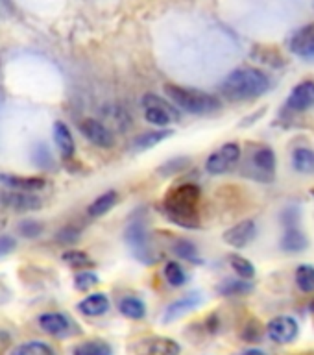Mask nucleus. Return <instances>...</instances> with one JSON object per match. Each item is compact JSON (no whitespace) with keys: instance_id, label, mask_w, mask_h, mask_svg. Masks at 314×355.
Instances as JSON below:
<instances>
[{"instance_id":"16","label":"nucleus","mask_w":314,"mask_h":355,"mask_svg":"<svg viewBox=\"0 0 314 355\" xmlns=\"http://www.w3.org/2000/svg\"><path fill=\"white\" fill-rule=\"evenodd\" d=\"M52 135H54V143L60 150V154L63 159H72V155L76 152V144H74V137H72L71 128L67 126L63 121H55L52 126Z\"/></svg>"},{"instance_id":"14","label":"nucleus","mask_w":314,"mask_h":355,"mask_svg":"<svg viewBox=\"0 0 314 355\" xmlns=\"http://www.w3.org/2000/svg\"><path fill=\"white\" fill-rule=\"evenodd\" d=\"M314 105V82L304 80L287 96V107L293 111H307Z\"/></svg>"},{"instance_id":"31","label":"nucleus","mask_w":314,"mask_h":355,"mask_svg":"<svg viewBox=\"0 0 314 355\" xmlns=\"http://www.w3.org/2000/svg\"><path fill=\"white\" fill-rule=\"evenodd\" d=\"M296 285L302 293L311 294L314 293V266L313 265H299L294 274Z\"/></svg>"},{"instance_id":"33","label":"nucleus","mask_w":314,"mask_h":355,"mask_svg":"<svg viewBox=\"0 0 314 355\" xmlns=\"http://www.w3.org/2000/svg\"><path fill=\"white\" fill-rule=\"evenodd\" d=\"M15 355H55L54 349L50 348L46 343H39V340H30V343L21 344L15 349Z\"/></svg>"},{"instance_id":"2","label":"nucleus","mask_w":314,"mask_h":355,"mask_svg":"<svg viewBox=\"0 0 314 355\" xmlns=\"http://www.w3.org/2000/svg\"><path fill=\"white\" fill-rule=\"evenodd\" d=\"M272 80L268 74L255 67H238L224 78L220 83V93L232 102H243L263 96L270 91Z\"/></svg>"},{"instance_id":"24","label":"nucleus","mask_w":314,"mask_h":355,"mask_svg":"<svg viewBox=\"0 0 314 355\" xmlns=\"http://www.w3.org/2000/svg\"><path fill=\"white\" fill-rule=\"evenodd\" d=\"M293 166L299 174H314V150L307 146L294 148Z\"/></svg>"},{"instance_id":"25","label":"nucleus","mask_w":314,"mask_h":355,"mask_svg":"<svg viewBox=\"0 0 314 355\" xmlns=\"http://www.w3.org/2000/svg\"><path fill=\"white\" fill-rule=\"evenodd\" d=\"M119 311L122 315L130 318V320H143L146 316V305L141 298H135V296H126L119 302Z\"/></svg>"},{"instance_id":"10","label":"nucleus","mask_w":314,"mask_h":355,"mask_svg":"<svg viewBox=\"0 0 314 355\" xmlns=\"http://www.w3.org/2000/svg\"><path fill=\"white\" fill-rule=\"evenodd\" d=\"M288 49L302 60L314 61V22L298 28L288 39Z\"/></svg>"},{"instance_id":"21","label":"nucleus","mask_w":314,"mask_h":355,"mask_svg":"<svg viewBox=\"0 0 314 355\" xmlns=\"http://www.w3.org/2000/svg\"><path fill=\"white\" fill-rule=\"evenodd\" d=\"M252 58L272 67V69H279V67L287 65V60L279 50L274 49V46H265V44H255V49L252 50Z\"/></svg>"},{"instance_id":"35","label":"nucleus","mask_w":314,"mask_h":355,"mask_svg":"<svg viewBox=\"0 0 314 355\" xmlns=\"http://www.w3.org/2000/svg\"><path fill=\"white\" fill-rule=\"evenodd\" d=\"M17 232H19V235L24 239H37L43 235L44 226L39 220H30V218H26V220L19 222Z\"/></svg>"},{"instance_id":"1","label":"nucleus","mask_w":314,"mask_h":355,"mask_svg":"<svg viewBox=\"0 0 314 355\" xmlns=\"http://www.w3.org/2000/svg\"><path fill=\"white\" fill-rule=\"evenodd\" d=\"M200 198L202 191L196 183H182L171 189L163 200V213L166 218L185 230L200 227Z\"/></svg>"},{"instance_id":"26","label":"nucleus","mask_w":314,"mask_h":355,"mask_svg":"<svg viewBox=\"0 0 314 355\" xmlns=\"http://www.w3.org/2000/svg\"><path fill=\"white\" fill-rule=\"evenodd\" d=\"M254 291V283L250 279H226L216 287L220 296H244Z\"/></svg>"},{"instance_id":"30","label":"nucleus","mask_w":314,"mask_h":355,"mask_svg":"<svg viewBox=\"0 0 314 355\" xmlns=\"http://www.w3.org/2000/svg\"><path fill=\"white\" fill-rule=\"evenodd\" d=\"M191 165V157L187 155H180V157H172V159L165 161L163 165L157 166V174L161 178H171V176H177L180 172H183L187 166Z\"/></svg>"},{"instance_id":"40","label":"nucleus","mask_w":314,"mask_h":355,"mask_svg":"<svg viewBox=\"0 0 314 355\" xmlns=\"http://www.w3.org/2000/svg\"><path fill=\"white\" fill-rule=\"evenodd\" d=\"M261 337H263V331H261V326L257 324V320H252L244 326L243 338L246 343H259Z\"/></svg>"},{"instance_id":"6","label":"nucleus","mask_w":314,"mask_h":355,"mask_svg":"<svg viewBox=\"0 0 314 355\" xmlns=\"http://www.w3.org/2000/svg\"><path fill=\"white\" fill-rule=\"evenodd\" d=\"M241 144L238 143H226L222 144L220 148L215 150L213 154L207 157L205 161V171L213 174V176H220V174H226L237 165L238 159H241Z\"/></svg>"},{"instance_id":"42","label":"nucleus","mask_w":314,"mask_h":355,"mask_svg":"<svg viewBox=\"0 0 314 355\" xmlns=\"http://www.w3.org/2000/svg\"><path fill=\"white\" fill-rule=\"evenodd\" d=\"M17 248V239L11 235H0V257L10 255Z\"/></svg>"},{"instance_id":"20","label":"nucleus","mask_w":314,"mask_h":355,"mask_svg":"<svg viewBox=\"0 0 314 355\" xmlns=\"http://www.w3.org/2000/svg\"><path fill=\"white\" fill-rule=\"evenodd\" d=\"M171 135H174V130H171V128H159V130L143 132L141 135H137V137L133 139V148L139 150V152L154 148V146L163 143V141L171 137Z\"/></svg>"},{"instance_id":"17","label":"nucleus","mask_w":314,"mask_h":355,"mask_svg":"<svg viewBox=\"0 0 314 355\" xmlns=\"http://www.w3.org/2000/svg\"><path fill=\"white\" fill-rule=\"evenodd\" d=\"M0 182L6 183L10 189L24 191V193H37L44 189L46 182L39 176H15V174H0Z\"/></svg>"},{"instance_id":"37","label":"nucleus","mask_w":314,"mask_h":355,"mask_svg":"<svg viewBox=\"0 0 314 355\" xmlns=\"http://www.w3.org/2000/svg\"><path fill=\"white\" fill-rule=\"evenodd\" d=\"M32 159H33V163L39 166V168H50V166H52V163H54L49 146H46L44 143L35 144V148L32 150Z\"/></svg>"},{"instance_id":"5","label":"nucleus","mask_w":314,"mask_h":355,"mask_svg":"<svg viewBox=\"0 0 314 355\" xmlns=\"http://www.w3.org/2000/svg\"><path fill=\"white\" fill-rule=\"evenodd\" d=\"M144 121L157 128H166L172 121H177V110L174 104H168L166 100L154 93L143 96Z\"/></svg>"},{"instance_id":"27","label":"nucleus","mask_w":314,"mask_h":355,"mask_svg":"<svg viewBox=\"0 0 314 355\" xmlns=\"http://www.w3.org/2000/svg\"><path fill=\"white\" fill-rule=\"evenodd\" d=\"M182 346L168 337L152 338L148 343V355H180Z\"/></svg>"},{"instance_id":"23","label":"nucleus","mask_w":314,"mask_h":355,"mask_svg":"<svg viewBox=\"0 0 314 355\" xmlns=\"http://www.w3.org/2000/svg\"><path fill=\"white\" fill-rule=\"evenodd\" d=\"M172 252L180 257V259L187 261V263H194V265H202L204 261L200 257L198 246L189 241V239H176L172 244Z\"/></svg>"},{"instance_id":"44","label":"nucleus","mask_w":314,"mask_h":355,"mask_svg":"<svg viewBox=\"0 0 314 355\" xmlns=\"http://www.w3.org/2000/svg\"><path fill=\"white\" fill-rule=\"evenodd\" d=\"M243 355H266V354H265V352H263V349L250 348V349H246V352H244Z\"/></svg>"},{"instance_id":"39","label":"nucleus","mask_w":314,"mask_h":355,"mask_svg":"<svg viewBox=\"0 0 314 355\" xmlns=\"http://www.w3.org/2000/svg\"><path fill=\"white\" fill-rule=\"evenodd\" d=\"M78 239H80V230L76 226H65L55 233V243L60 244H72L76 243Z\"/></svg>"},{"instance_id":"28","label":"nucleus","mask_w":314,"mask_h":355,"mask_svg":"<svg viewBox=\"0 0 314 355\" xmlns=\"http://www.w3.org/2000/svg\"><path fill=\"white\" fill-rule=\"evenodd\" d=\"M72 355H113V349L102 338H93V340L78 344Z\"/></svg>"},{"instance_id":"19","label":"nucleus","mask_w":314,"mask_h":355,"mask_svg":"<svg viewBox=\"0 0 314 355\" xmlns=\"http://www.w3.org/2000/svg\"><path fill=\"white\" fill-rule=\"evenodd\" d=\"M281 250L283 252H287V254H299V252H304L307 246H309V239L305 235L299 226H287L285 227V233H283L281 237Z\"/></svg>"},{"instance_id":"32","label":"nucleus","mask_w":314,"mask_h":355,"mask_svg":"<svg viewBox=\"0 0 314 355\" xmlns=\"http://www.w3.org/2000/svg\"><path fill=\"white\" fill-rule=\"evenodd\" d=\"M229 265H232L233 270L237 272V276L241 277V279H254L255 277L254 263L250 259H246V257H243V255H229Z\"/></svg>"},{"instance_id":"11","label":"nucleus","mask_w":314,"mask_h":355,"mask_svg":"<svg viewBox=\"0 0 314 355\" xmlns=\"http://www.w3.org/2000/svg\"><path fill=\"white\" fill-rule=\"evenodd\" d=\"M255 235H257V224L252 218H248V220L237 222L235 226L227 227L226 232L222 233V239L227 246L241 250L246 248L254 241Z\"/></svg>"},{"instance_id":"18","label":"nucleus","mask_w":314,"mask_h":355,"mask_svg":"<svg viewBox=\"0 0 314 355\" xmlns=\"http://www.w3.org/2000/svg\"><path fill=\"white\" fill-rule=\"evenodd\" d=\"M110 296L104 293H93L78 304V311L85 316H102L110 311Z\"/></svg>"},{"instance_id":"41","label":"nucleus","mask_w":314,"mask_h":355,"mask_svg":"<svg viewBox=\"0 0 314 355\" xmlns=\"http://www.w3.org/2000/svg\"><path fill=\"white\" fill-rule=\"evenodd\" d=\"M281 220L287 226H298L299 222V209L298 207H287V209L281 213Z\"/></svg>"},{"instance_id":"36","label":"nucleus","mask_w":314,"mask_h":355,"mask_svg":"<svg viewBox=\"0 0 314 355\" xmlns=\"http://www.w3.org/2000/svg\"><path fill=\"white\" fill-rule=\"evenodd\" d=\"M61 259L65 261L67 265L74 266V268L93 265V259L85 252H82V250H67L65 254L61 255Z\"/></svg>"},{"instance_id":"3","label":"nucleus","mask_w":314,"mask_h":355,"mask_svg":"<svg viewBox=\"0 0 314 355\" xmlns=\"http://www.w3.org/2000/svg\"><path fill=\"white\" fill-rule=\"evenodd\" d=\"M163 89L176 107L187 111L191 115H211L222 107L218 96L200 91V89L183 87V85H176V83H166Z\"/></svg>"},{"instance_id":"13","label":"nucleus","mask_w":314,"mask_h":355,"mask_svg":"<svg viewBox=\"0 0 314 355\" xmlns=\"http://www.w3.org/2000/svg\"><path fill=\"white\" fill-rule=\"evenodd\" d=\"M276 154L270 146H261L252 155V165L257 171V178L261 182H272L276 176Z\"/></svg>"},{"instance_id":"4","label":"nucleus","mask_w":314,"mask_h":355,"mask_svg":"<svg viewBox=\"0 0 314 355\" xmlns=\"http://www.w3.org/2000/svg\"><path fill=\"white\" fill-rule=\"evenodd\" d=\"M124 241H126L128 248L137 261H141L144 265H154L157 261V254L150 244L148 227H146V222L143 218L135 216V220L128 224L126 230H124Z\"/></svg>"},{"instance_id":"7","label":"nucleus","mask_w":314,"mask_h":355,"mask_svg":"<svg viewBox=\"0 0 314 355\" xmlns=\"http://www.w3.org/2000/svg\"><path fill=\"white\" fill-rule=\"evenodd\" d=\"M266 335L277 344H290L298 338L299 324L294 316L279 315L266 324Z\"/></svg>"},{"instance_id":"45","label":"nucleus","mask_w":314,"mask_h":355,"mask_svg":"<svg viewBox=\"0 0 314 355\" xmlns=\"http://www.w3.org/2000/svg\"><path fill=\"white\" fill-rule=\"evenodd\" d=\"M309 307H311V311H313V313H314V300H313V302H311Z\"/></svg>"},{"instance_id":"43","label":"nucleus","mask_w":314,"mask_h":355,"mask_svg":"<svg viewBox=\"0 0 314 355\" xmlns=\"http://www.w3.org/2000/svg\"><path fill=\"white\" fill-rule=\"evenodd\" d=\"M207 329H209L211 333L218 331V318H216V315H211L209 318H207Z\"/></svg>"},{"instance_id":"9","label":"nucleus","mask_w":314,"mask_h":355,"mask_svg":"<svg viewBox=\"0 0 314 355\" xmlns=\"http://www.w3.org/2000/svg\"><path fill=\"white\" fill-rule=\"evenodd\" d=\"M0 205L8 207L17 213H30V211H39L43 207V200L35 193H24V191H4L0 193Z\"/></svg>"},{"instance_id":"22","label":"nucleus","mask_w":314,"mask_h":355,"mask_svg":"<svg viewBox=\"0 0 314 355\" xmlns=\"http://www.w3.org/2000/svg\"><path fill=\"white\" fill-rule=\"evenodd\" d=\"M116 202H119V194H116V191H105V193H102L98 196V198L94 200V202H91V205H89V216H93V218H98V216H104L105 213H110L113 207L116 205Z\"/></svg>"},{"instance_id":"34","label":"nucleus","mask_w":314,"mask_h":355,"mask_svg":"<svg viewBox=\"0 0 314 355\" xmlns=\"http://www.w3.org/2000/svg\"><path fill=\"white\" fill-rule=\"evenodd\" d=\"M104 115L107 116V121L115 124L116 130H119V128H121V130H126L128 124H130V115H128L122 107H119V105L104 107Z\"/></svg>"},{"instance_id":"15","label":"nucleus","mask_w":314,"mask_h":355,"mask_svg":"<svg viewBox=\"0 0 314 355\" xmlns=\"http://www.w3.org/2000/svg\"><path fill=\"white\" fill-rule=\"evenodd\" d=\"M200 304H202V294H185V296H182L180 300H174V302L166 307L165 315H163V322H165V324H171V322L182 318L183 315H187L189 311L196 309Z\"/></svg>"},{"instance_id":"12","label":"nucleus","mask_w":314,"mask_h":355,"mask_svg":"<svg viewBox=\"0 0 314 355\" xmlns=\"http://www.w3.org/2000/svg\"><path fill=\"white\" fill-rule=\"evenodd\" d=\"M39 327L52 337H69L74 331V324L63 313H43L37 318Z\"/></svg>"},{"instance_id":"29","label":"nucleus","mask_w":314,"mask_h":355,"mask_svg":"<svg viewBox=\"0 0 314 355\" xmlns=\"http://www.w3.org/2000/svg\"><path fill=\"white\" fill-rule=\"evenodd\" d=\"M163 274H165V279L168 282L171 287H183L187 283V272L183 268L177 261H168L163 266Z\"/></svg>"},{"instance_id":"38","label":"nucleus","mask_w":314,"mask_h":355,"mask_svg":"<svg viewBox=\"0 0 314 355\" xmlns=\"http://www.w3.org/2000/svg\"><path fill=\"white\" fill-rule=\"evenodd\" d=\"M100 283V277L91 270H85V272H78L76 277H74V287L78 291H89V288H93L94 285H98Z\"/></svg>"},{"instance_id":"8","label":"nucleus","mask_w":314,"mask_h":355,"mask_svg":"<svg viewBox=\"0 0 314 355\" xmlns=\"http://www.w3.org/2000/svg\"><path fill=\"white\" fill-rule=\"evenodd\" d=\"M78 130L89 143L98 146V148H113L115 146V133L98 119H83L78 124Z\"/></svg>"}]
</instances>
